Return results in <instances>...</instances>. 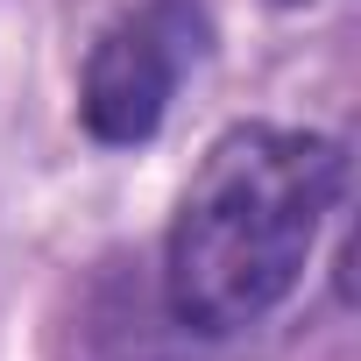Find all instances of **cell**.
<instances>
[{
	"label": "cell",
	"mask_w": 361,
	"mask_h": 361,
	"mask_svg": "<svg viewBox=\"0 0 361 361\" xmlns=\"http://www.w3.org/2000/svg\"><path fill=\"white\" fill-rule=\"evenodd\" d=\"M347 192V142L319 128L241 121L227 128L192 185L177 192L163 234V305L170 319L227 340L262 326L305 283V262Z\"/></svg>",
	"instance_id": "1"
},
{
	"label": "cell",
	"mask_w": 361,
	"mask_h": 361,
	"mask_svg": "<svg viewBox=\"0 0 361 361\" xmlns=\"http://www.w3.org/2000/svg\"><path fill=\"white\" fill-rule=\"evenodd\" d=\"M213 50L206 0H135L121 8L78 71V121L99 149H142L170 121L185 78Z\"/></svg>",
	"instance_id": "2"
},
{
	"label": "cell",
	"mask_w": 361,
	"mask_h": 361,
	"mask_svg": "<svg viewBox=\"0 0 361 361\" xmlns=\"http://www.w3.org/2000/svg\"><path fill=\"white\" fill-rule=\"evenodd\" d=\"M269 8H305V0H269Z\"/></svg>",
	"instance_id": "3"
}]
</instances>
